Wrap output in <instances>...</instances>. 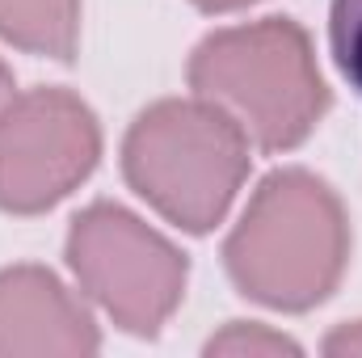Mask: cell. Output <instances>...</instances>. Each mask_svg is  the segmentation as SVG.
Wrapping results in <instances>:
<instances>
[{"label":"cell","instance_id":"9","mask_svg":"<svg viewBox=\"0 0 362 358\" xmlns=\"http://www.w3.org/2000/svg\"><path fill=\"white\" fill-rule=\"evenodd\" d=\"M202 354H303L299 350V342H291L286 333H274L270 325H253V321H232L223 333H215L206 346H202Z\"/></svg>","mask_w":362,"mask_h":358},{"label":"cell","instance_id":"10","mask_svg":"<svg viewBox=\"0 0 362 358\" xmlns=\"http://www.w3.org/2000/svg\"><path fill=\"white\" fill-rule=\"evenodd\" d=\"M325 354L333 358H362V321H350V325H337L329 337H325V346H320Z\"/></svg>","mask_w":362,"mask_h":358},{"label":"cell","instance_id":"12","mask_svg":"<svg viewBox=\"0 0 362 358\" xmlns=\"http://www.w3.org/2000/svg\"><path fill=\"white\" fill-rule=\"evenodd\" d=\"M8 97H13V72H8L4 59H0V110L8 105Z\"/></svg>","mask_w":362,"mask_h":358},{"label":"cell","instance_id":"5","mask_svg":"<svg viewBox=\"0 0 362 358\" xmlns=\"http://www.w3.org/2000/svg\"><path fill=\"white\" fill-rule=\"evenodd\" d=\"M101 161V122L68 89L13 93L0 110V211L42 215Z\"/></svg>","mask_w":362,"mask_h":358},{"label":"cell","instance_id":"11","mask_svg":"<svg viewBox=\"0 0 362 358\" xmlns=\"http://www.w3.org/2000/svg\"><path fill=\"white\" fill-rule=\"evenodd\" d=\"M189 4L202 8V13H236V8H249L257 0H189Z\"/></svg>","mask_w":362,"mask_h":358},{"label":"cell","instance_id":"3","mask_svg":"<svg viewBox=\"0 0 362 358\" xmlns=\"http://www.w3.org/2000/svg\"><path fill=\"white\" fill-rule=\"evenodd\" d=\"M249 135L206 97H165L148 105L122 139L127 185L181 232L223 224L249 178Z\"/></svg>","mask_w":362,"mask_h":358},{"label":"cell","instance_id":"4","mask_svg":"<svg viewBox=\"0 0 362 358\" xmlns=\"http://www.w3.org/2000/svg\"><path fill=\"white\" fill-rule=\"evenodd\" d=\"M64 253L81 291L131 337H156L185 295V253L118 202L85 207Z\"/></svg>","mask_w":362,"mask_h":358},{"label":"cell","instance_id":"8","mask_svg":"<svg viewBox=\"0 0 362 358\" xmlns=\"http://www.w3.org/2000/svg\"><path fill=\"white\" fill-rule=\"evenodd\" d=\"M329 47L350 81V89L362 93V0H333L329 4Z\"/></svg>","mask_w":362,"mask_h":358},{"label":"cell","instance_id":"2","mask_svg":"<svg viewBox=\"0 0 362 358\" xmlns=\"http://www.w3.org/2000/svg\"><path fill=\"white\" fill-rule=\"evenodd\" d=\"M185 81L262 152L299 148L333 105L312 38L291 17H262L206 34L189 55Z\"/></svg>","mask_w":362,"mask_h":358},{"label":"cell","instance_id":"7","mask_svg":"<svg viewBox=\"0 0 362 358\" xmlns=\"http://www.w3.org/2000/svg\"><path fill=\"white\" fill-rule=\"evenodd\" d=\"M0 38L68 64L81 42V0H0Z\"/></svg>","mask_w":362,"mask_h":358},{"label":"cell","instance_id":"6","mask_svg":"<svg viewBox=\"0 0 362 358\" xmlns=\"http://www.w3.org/2000/svg\"><path fill=\"white\" fill-rule=\"evenodd\" d=\"M101 329L93 312L47 266L0 270V358L97 354Z\"/></svg>","mask_w":362,"mask_h":358},{"label":"cell","instance_id":"1","mask_svg":"<svg viewBox=\"0 0 362 358\" xmlns=\"http://www.w3.org/2000/svg\"><path fill=\"white\" fill-rule=\"evenodd\" d=\"M223 266L253 304L278 312L325 304L350 266V215L341 194L308 169H274L223 241Z\"/></svg>","mask_w":362,"mask_h":358}]
</instances>
